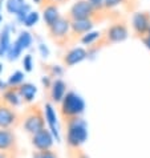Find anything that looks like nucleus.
<instances>
[{"mask_svg": "<svg viewBox=\"0 0 150 158\" xmlns=\"http://www.w3.org/2000/svg\"><path fill=\"white\" fill-rule=\"evenodd\" d=\"M86 57H89V55H88V49H85V48H81V47L70 48V49H68L61 56V63H63L65 68H69V67H73V65L81 63Z\"/></svg>", "mask_w": 150, "mask_h": 158, "instance_id": "nucleus-12", "label": "nucleus"}, {"mask_svg": "<svg viewBox=\"0 0 150 158\" xmlns=\"http://www.w3.org/2000/svg\"><path fill=\"white\" fill-rule=\"evenodd\" d=\"M21 112L0 96V128L20 129Z\"/></svg>", "mask_w": 150, "mask_h": 158, "instance_id": "nucleus-6", "label": "nucleus"}, {"mask_svg": "<svg viewBox=\"0 0 150 158\" xmlns=\"http://www.w3.org/2000/svg\"><path fill=\"white\" fill-rule=\"evenodd\" d=\"M85 109V102L76 92H68L63 101L57 105V112L61 122L63 131L67 130L69 126L82 120V113Z\"/></svg>", "mask_w": 150, "mask_h": 158, "instance_id": "nucleus-1", "label": "nucleus"}, {"mask_svg": "<svg viewBox=\"0 0 150 158\" xmlns=\"http://www.w3.org/2000/svg\"><path fill=\"white\" fill-rule=\"evenodd\" d=\"M135 4V0H125V6L127 7V8H133V6Z\"/></svg>", "mask_w": 150, "mask_h": 158, "instance_id": "nucleus-21", "label": "nucleus"}, {"mask_svg": "<svg viewBox=\"0 0 150 158\" xmlns=\"http://www.w3.org/2000/svg\"><path fill=\"white\" fill-rule=\"evenodd\" d=\"M0 150L15 153V154L20 156L19 137H17L15 129L0 128Z\"/></svg>", "mask_w": 150, "mask_h": 158, "instance_id": "nucleus-9", "label": "nucleus"}, {"mask_svg": "<svg viewBox=\"0 0 150 158\" xmlns=\"http://www.w3.org/2000/svg\"><path fill=\"white\" fill-rule=\"evenodd\" d=\"M141 41H142V43H144V45L150 51V35H146L145 37H142V39H141Z\"/></svg>", "mask_w": 150, "mask_h": 158, "instance_id": "nucleus-20", "label": "nucleus"}, {"mask_svg": "<svg viewBox=\"0 0 150 158\" xmlns=\"http://www.w3.org/2000/svg\"><path fill=\"white\" fill-rule=\"evenodd\" d=\"M67 93V84L60 78H53V80H51L49 84L44 86V94H45V98L49 104L59 105Z\"/></svg>", "mask_w": 150, "mask_h": 158, "instance_id": "nucleus-7", "label": "nucleus"}, {"mask_svg": "<svg viewBox=\"0 0 150 158\" xmlns=\"http://www.w3.org/2000/svg\"><path fill=\"white\" fill-rule=\"evenodd\" d=\"M65 154H67V158H90L80 145L65 143Z\"/></svg>", "mask_w": 150, "mask_h": 158, "instance_id": "nucleus-13", "label": "nucleus"}, {"mask_svg": "<svg viewBox=\"0 0 150 158\" xmlns=\"http://www.w3.org/2000/svg\"><path fill=\"white\" fill-rule=\"evenodd\" d=\"M129 37V27H127L126 21L123 20H114L112 24L108 25L102 32H101V37L98 39L94 45L88 47V55L92 56L96 52H98L101 48L105 45H110V44L122 43Z\"/></svg>", "mask_w": 150, "mask_h": 158, "instance_id": "nucleus-3", "label": "nucleus"}, {"mask_svg": "<svg viewBox=\"0 0 150 158\" xmlns=\"http://www.w3.org/2000/svg\"><path fill=\"white\" fill-rule=\"evenodd\" d=\"M41 12H43V17H44V23H45V28L49 27L51 24H53L60 16L59 7L57 6H49V7L44 8Z\"/></svg>", "mask_w": 150, "mask_h": 158, "instance_id": "nucleus-14", "label": "nucleus"}, {"mask_svg": "<svg viewBox=\"0 0 150 158\" xmlns=\"http://www.w3.org/2000/svg\"><path fill=\"white\" fill-rule=\"evenodd\" d=\"M47 128V114L40 101L31 102L21 110V124L20 129L27 135Z\"/></svg>", "mask_w": 150, "mask_h": 158, "instance_id": "nucleus-2", "label": "nucleus"}, {"mask_svg": "<svg viewBox=\"0 0 150 158\" xmlns=\"http://www.w3.org/2000/svg\"><path fill=\"white\" fill-rule=\"evenodd\" d=\"M112 12H105V11H98L94 8L88 0H77L73 3L65 16L68 17L70 21L73 20H92L94 23H100L104 21L105 19L110 17Z\"/></svg>", "mask_w": 150, "mask_h": 158, "instance_id": "nucleus-4", "label": "nucleus"}, {"mask_svg": "<svg viewBox=\"0 0 150 158\" xmlns=\"http://www.w3.org/2000/svg\"><path fill=\"white\" fill-rule=\"evenodd\" d=\"M94 21L92 20H73L70 21V45H73L76 41H81V39L86 33L92 32V28L94 27Z\"/></svg>", "mask_w": 150, "mask_h": 158, "instance_id": "nucleus-11", "label": "nucleus"}, {"mask_svg": "<svg viewBox=\"0 0 150 158\" xmlns=\"http://www.w3.org/2000/svg\"><path fill=\"white\" fill-rule=\"evenodd\" d=\"M131 29L135 37L142 39L149 33L150 29V12L148 11H137L131 16Z\"/></svg>", "mask_w": 150, "mask_h": 158, "instance_id": "nucleus-8", "label": "nucleus"}, {"mask_svg": "<svg viewBox=\"0 0 150 158\" xmlns=\"http://www.w3.org/2000/svg\"><path fill=\"white\" fill-rule=\"evenodd\" d=\"M47 33L56 47H70V20L65 15H60L53 24L47 27Z\"/></svg>", "mask_w": 150, "mask_h": 158, "instance_id": "nucleus-5", "label": "nucleus"}, {"mask_svg": "<svg viewBox=\"0 0 150 158\" xmlns=\"http://www.w3.org/2000/svg\"><path fill=\"white\" fill-rule=\"evenodd\" d=\"M0 158H20V156L19 154H15V153L0 150Z\"/></svg>", "mask_w": 150, "mask_h": 158, "instance_id": "nucleus-19", "label": "nucleus"}, {"mask_svg": "<svg viewBox=\"0 0 150 158\" xmlns=\"http://www.w3.org/2000/svg\"><path fill=\"white\" fill-rule=\"evenodd\" d=\"M69 0H40L39 2V7H40V11H43L44 8L49 7V6H61V4L68 3Z\"/></svg>", "mask_w": 150, "mask_h": 158, "instance_id": "nucleus-17", "label": "nucleus"}, {"mask_svg": "<svg viewBox=\"0 0 150 158\" xmlns=\"http://www.w3.org/2000/svg\"><path fill=\"white\" fill-rule=\"evenodd\" d=\"M31 158H61L57 149L49 148L44 150H32L31 152Z\"/></svg>", "mask_w": 150, "mask_h": 158, "instance_id": "nucleus-15", "label": "nucleus"}, {"mask_svg": "<svg viewBox=\"0 0 150 158\" xmlns=\"http://www.w3.org/2000/svg\"><path fill=\"white\" fill-rule=\"evenodd\" d=\"M27 137L29 145L32 146V150H44V149L53 148V137L48 128H44Z\"/></svg>", "mask_w": 150, "mask_h": 158, "instance_id": "nucleus-10", "label": "nucleus"}, {"mask_svg": "<svg viewBox=\"0 0 150 158\" xmlns=\"http://www.w3.org/2000/svg\"><path fill=\"white\" fill-rule=\"evenodd\" d=\"M88 2H89L94 8H97L98 11H105V12H108L106 10H105V7H104V0H88Z\"/></svg>", "mask_w": 150, "mask_h": 158, "instance_id": "nucleus-18", "label": "nucleus"}, {"mask_svg": "<svg viewBox=\"0 0 150 158\" xmlns=\"http://www.w3.org/2000/svg\"><path fill=\"white\" fill-rule=\"evenodd\" d=\"M148 35H150V29H149V33H148Z\"/></svg>", "mask_w": 150, "mask_h": 158, "instance_id": "nucleus-22", "label": "nucleus"}, {"mask_svg": "<svg viewBox=\"0 0 150 158\" xmlns=\"http://www.w3.org/2000/svg\"><path fill=\"white\" fill-rule=\"evenodd\" d=\"M118 6H125V0H104V7L108 12H113Z\"/></svg>", "mask_w": 150, "mask_h": 158, "instance_id": "nucleus-16", "label": "nucleus"}]
</instances>
